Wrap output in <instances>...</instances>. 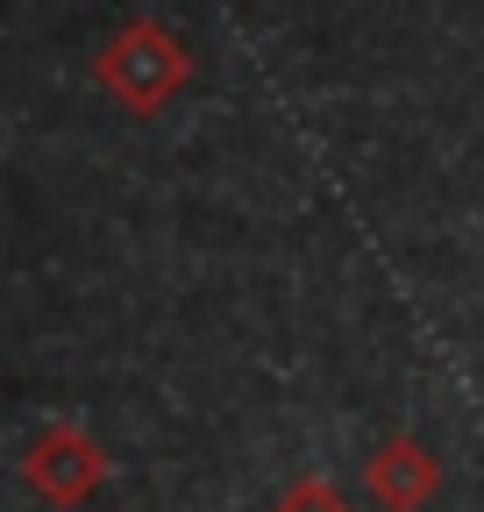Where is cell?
I'll list each match as a JSON object with an SVG mask.
<instances>
[{
  "label": "cell",
  "mask_w": 484,
  "mask_h": 512,
  "mask_svg": "<svg viewBox=\"0 0 484 512\" xmlns=\"http://www.w3.org/2000/svg\"><path fill=\"white\" fill-rule=\"evenodd\" d=\"M186 79H193L186 43L164 36L157 22H129V29L100 50V86H107L121 107H136V114H157Z\"/></svg>",
  "instance_id": "1"
}]
</instances>
